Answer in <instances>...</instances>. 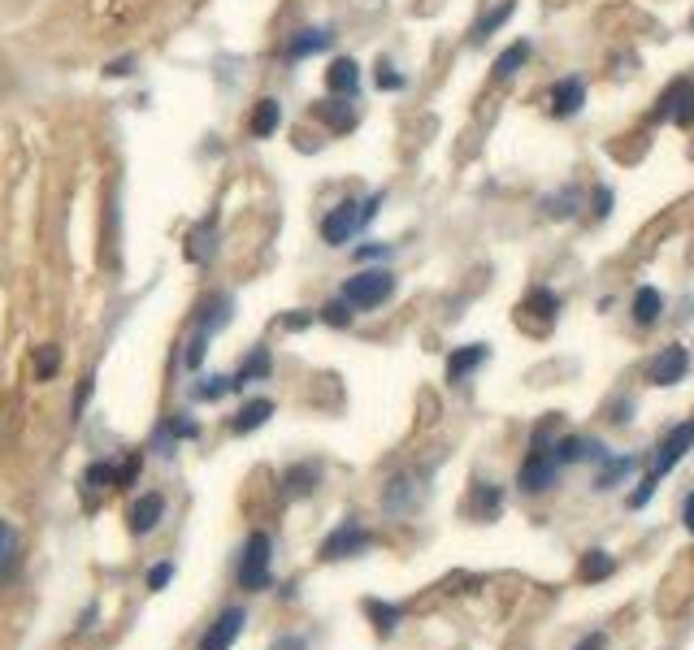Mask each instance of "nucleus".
Segmentation results:
<instances>
[{"instance_id":"obj_1","label":"nucleus","mask_w":694,"mask_h":650,"mask_svg":"<svg viewBox=\"0 0 694 650\" xmlns=\"http://www.w3.org/2000/svg\"><path fill=\"white\" fill-rule=\"evenodd\" d=\"M382 191H374L369 199H343L335 213H326V221H321V238L330 243V247H343V243H352V238L369 226L377 217V209H382Z\"/></svg>"},{"instance_id":"obj_2","label":"nucleus","mask_w":694,"mask_h":650,"mask_svg":"<svg viewBox=\"0 0 694 650\" xmlns=\"http://www.w3.org/2000/svg\"><path fill=\"white\" fill-rule=\"evenodd\" d=\"M235 581H239V590H248V594H260L274 586V538L265 529L248 533L243 559H239V568H235Z\"/></svg>"},{"instance_id":"obj_3","label":"nucleus","mask_w":694,"mask_h":650,"mask_svg":"<svg viewBox=\"0 0 694 650\" xmlns=\"http://www.w3.org/2000/svg\"><path fill=\"white\" fill-rule=\"evenodd\" d=\"M396 296V274L391 269H365V274H352L343 282L338 299L357 313H369V308H382L386 299Z\"/></svg>"},{"instance_id":"obj_4","label":"nucleus","mask_w":694,"mask_h":650,"mask_svg":"<svg viewBox=\"0 0 694 650\" xmlns=\"http://www.w3.org/2000/svg\"><path fill=\"white\" fill-rule=\"evenodd\" d=\"M690 447H694V416L664 433V442H660V447H655V455H651V473L655 477H669L677 464L686 460V451H690Z\"/></svg>"},{"instance_id":"obj_5","label":"nucleus","mask_w":694,"mask_h":650,"mask_svg":"<svg viewBox=\"0 0 694 650\" xmlns=\"http://www.w3.org/2000/svg\"><path fill=\"white\" fill-rule=\"evenodd\" d=\"M651 121H677V126H690V121H694V82L690 79H677L664 96L655 100Z\"/></svg>"},{"instance_id":"obj_6","label":"nucleus","mask_w":694,"mask_h":650,"mask_svg":"<svg viewBox=\"0 0 694 650\" xmlns=\"http://www.w3.org/2000/svg\"><path fill=\"white\" fill-rule=\"evenodd\" d=\"M374 547V533L365 529V525H357V520H343L326 542H321V559H352V555L369 551Z\"/></svg>"},{"instance_id":"obj_7","label":"nucleus","mask_w":694,"mask_h":650,"mask_svg":"<svg viewBox=\"0 0 694 650\" xmlns=\"http://www.w3.org/2000/svg\"><path fill=\"white\" fill-rule=\"evenodd\" d=\"M686 369H690V352H686L681 343H669V347H660V355L647 364V382H651V386H677V382H686Z\"/></svg>"},{"instance_id":"obj_8","label":"nucleus","mask_w":694,"mask_h":650,"mask_svg":"<svg viewBox=\"0 0 694 650\" xmlns=\"http://www.w3.org/2000/svg\"><path fill=\"white\" fill-rule=\"evenodd\" d=\"M555 481H560V464L552 460V451H530L525 455V464H521V473H516V486L525 494H542L552 490Z\"/></svg>"},{"instance_id":"obj_9","label":"nucleus","mask_w":694,"mask_h":650,"mask_svg":"<svg viewBox=\"0 0 694 650\" xmlns=\"http://www.w3.org/2000/svg\"><path fill=\"white\" fill-rule=\"evenodd\" d=\"M243 625H248V611H243V607H226L218 620L204 629L200 650H230L239 637H243Z\"/></svg>"},{"instance_id":"obj_10","label":"nucleus","mask_w":694,"mask_h":650,"mask_svg":"<svg viewBox=\"0 0 694 650\" xmlns=\"http://www.w3.org/2000/svg\"><path fill=\"white\" fill-rule=\"evenodd\" d=\"M582 104H586V82L577 79V74H564V79L552 87V96H547V109H552V118H560V121L577 118Z\"/></svg>"},{"instance_id":"obj_11","label":"nucleus","mask_w":694,"mask_h":650,"mask_svg":"<svg viewBox=\"0 0 694 650\" xmlns=\"http://www.w3.org/2000/svg\"><path fill=\"white\" fill-rule=\"evenodd\" d=\"M161 520H165V499H161L157 490L139 494L135 503H131V533H135V538H148Z\"/></svg>"},{"instance_id":"obj_12","label":"nucleus","mask_w":694,"mask_h":650,"mask_svg":"<svg viewBox=\"0 0 694 650\" xmlns=\"http://www.w3.org/2000/svg\"><path fill=\"white\" fill-rule=\"evenodd\" d=\"M486 355H491V347H486V343H469V347H456V352L447 355V382H452V386H460V382L474 374L477 364H486Z\"/></svg>"},{"instance_id":"obj_13","label":"nucleus","mask_w":694,"mask_h":650,"mask_svg":"<svg viewBox=\"0 0 694 650\" xmlns=\"http://www.w3.org/2000/svg\"><path fill=\"white\" fill-rule=\"evenodd\" d=\"M664 308H669V299L660 296L655 286H638L634 291V325L638 330H651L655 321L664 316Z\"/></svg>"},{"instance_id":"obj_14","label":"nucleus","mask_w":694,"mask_h":650,"mask_svg":"<svg viewBox=\"0 0 694 650\" xmlns=\"http://www.w3.org/2000/svg\"><path fill=\"white\" fill-rule=\"evenodd\" d=\"M218 217H204L196 230H191V238H187V257L196 260V265H209L213 260V252H218Z\"/></svg>"},{"instance_id":"obj_15","label":"nucleus","mask_w":694,"mask_h":650,"mask_svg":"<svg viewBox=\"0 0 694 650\" xmlns=\"http://www.w3.org/2000/svg\"><path fill=\"white\" fill-rule=\"evenodd\" d=\"M18 559H22V538H18V529H14L9 520H0V586H5V581H14V572H18Z\"/></svg>"},{"instance_id":"obj_16","label":"nucleus","mask_w":694,"mask_h":650,"mask_svg":"<svg viewBox=\"0 0 694 650\" xmlns=\"http://www.w3.org/2000/svg\"><path fill=\"white\" fill-rule=\"evenodd\" d=\"M326 87L335 92V96H357L360 87V65L352 57H338L330 70H326Z\"/></svg>"},{"instance_id":"obj_17","label":"nucleus","mask_w":694,"mask_h":650,"mask_svg":"<svg viewBox=\"0 0 694 650\" xmlns=\"http://www.w3.org/2000/svg\"><path fill=\"white\" fill-rule=\"evenodd\" d=\"M269 416H274V403H269V399H252V403H243V408L235 412L230 430H235V433H252V430H260Z\"/></svg>"},{"instance_id":"obj_18","label":"nucleus","mask_w":694,"mask_h":650,"mask_svg":"<svg viewBox=\"0 0 694 650\" xmlns=\"http://www.w3.org/2000/svg\"><path fill=\"white\" fill-rule=\"evenodd\" d=\"M577 209H582V191H577V187H560L555 196L542 199V213L555 217V221H569V217H577Z\"/></svg>"},{"instance_id":"obj_19","label":"nucleus","mask_w":694,"mask_h":650,"mask_svg":"<svg viewBox=\"0 0 694 650\" xmlns=\"http://www.w3.org/2000/svg\"><path fill=\"white\" fill-rule=\"evenodd\" d=\"M365 616L377 625V633H382V637H391V633H396V625L404 620V607H396V603H382V598H365Z\"/></svg>"},{"instance_id":"obj_20","label":"nucleus","mask_w":694,"mask_h":650,"mask_svg":"<svg viewBox=\"0 0 694 650\" xmlns=\"http://www.w3.org/2000/svg\"><path fill=\"white\" fill-rule=\"evenodd\" d=\"M603 473H599V481H595V490H616V481L621 477H630L638 469V460L634 455H608L603 464H599Z\"/></svg>"},{"instance_id":"obj_21","label":"nucleus","mask_w":694,"mask_h":650,"mask_svg":"<svg viewBox=\"0 0 694 650\" xmlns=\"http://www.w3.org/2000/svg\"><path fill=\"white\" fill-rule=\"evenodd\" d=\"M530 53H534V44H530V40H516L513 48H503V53H499V61H495V79H499V82L513 79L516 70L530 61Z\"/></svg>"},{"instance_id":"obj_22","label":"nucleus","mask_w":694,"mask_h":650,"mask_svg":"<svg viewBox=\"0 0 694 650\" xmlns=\"http://www.w3.org/2000/svg\"><path fill=\"white\" fill-rule=\"evenodd\" d=\"M612 572H616V559L608 551H586V559H582L577 577H582V581H608Z\"/></svg>"},{"instance_id":"obj_23","label":"nucleus","mask_w":694,"mask_h":650,"mask_svg":"<svg viewBox=\"0 0 694 650\" xmlns=\"http://www.w3.org/2000/svg\"><path fill=\"white\" fill-rule=\"evenodd\" d=\"M330 44V31H321V26H313V31H299L296 40H291V48H287V57H313V53H321Z\"/></svg>"},{"instance_id":"obj_24","label":"nucleus","mask_w":694,"mask_h":650,"mask_svg":"<svg viewBox=\"0 0 694 650\" xmlns=\"http://www.w3.org/2000/svg\"><path fill=\"white\" fill-rule=\"evenodd\" d=\"M265 374H269V355L252 352L248 360H243V369L230 377V391H243V386H252V382H257V377H265Z\"/></svg>"},{"instance_id":"obj_25","label":"nucleus","mask_w":694,"mask_h":650,"mask_svg":"<svg viewBox=\"0 0 694 650\" xmlns=\"http://www.w3.org/2000/svg\"><path fill=\"white\" fill-rule=\"evenodd\" d=\"M278 121H282V109H278V100H260L257 113H252V135H257V139L274 135Z\"/></svg>"},{"instance_id":"obj_26","label":"nucleus","mask_w":694,"mask_h":650,"mask_svg":"<svg viewBox=\"0 0 694 650\" xmlns=\"http://www.w3.org/2000/svg\"><path fill=\"white\" fill-rule=\"evenodd\" d=\"M513 9H516L513 0H499L495 9H491V14H486V18H482V22H477V26H474V44H482V40H486V35H495L499 26H503V22L513 18Z\"/></svg>"},{"instance_id":"obj_27","label":"nucleus","mask_w":694,"mask_h":650,"mask_svg":"<svg viewBox=\"0 0 694 650\" xmlns=\"http://www.w3.org/2000/svg\"><path fill=\"white\" fill-rule=\"evenodd\" d=\"M226 321H230V299L213 296L209 304H204V316H200V335H213V330L226 325Z\"/></svg>"},{"instance_id":"obj_28","label":"nucleus","mask_w":694,"mask_h":650,"mask_svg":"<svg viewBox=\"0 0 694 650\" xmlns=\"http://www.w3.org/2000/svg\"><path fill=\"white\" fill-rule=\"evenodd\" d=\"M521 313H538L542 321H555V313H560V296L547 291V286H538V291H530V299H525Z\"/></svg>"},{"instance_id":"obj_29","label":"nucleus","mask_w":694,"mask_h":650,"mask_svg":"<svg viewBox=\"0 0 694 650\" xmlns=\"http://www.w3.org/2000/svg\"><path fill=\"white\" fill-rule=\"evenodd\" d=\"M499 503H503L499 486H491V481H477V490H474V512L491 520V516H499Z\"/></svg>"},{"instance_id":"obj_30","label":"nucleus","mask_w":694,"mask_h":650,"mask_svg":"<svg viewBox=\"0 0 694 650\" xmlns=\"http://www.w3.org/2000/svg\"><path fill=\"white\" fill-rule=\"evenodd\" d=\"M83 481L92 486V490H104V486H118V464H109V460H96V464H87V473Z\"/></svg>"},{"instance_id":"obj_31","label":"nucleus","mask_w":694,"mask_h":650,"mask_svg":"<svg viewBox=\"0 0 694 650\" xmlns=\"http://www.w3.org/2000/svg\"><path fill=\"white\" fill-rule=\"evenodd\" d=\"M408 503H413V477H391V486H386V512H399Z\"/></svg>"},{"instance_id":"obj_32","label":"nucleus","mask_w":694,"mask_h":650,"mask_svg":"<svg viewBox=\"0 0 694 650\" xmlns=\"http://www.w3.org/2000/svg\"><path fill=\"white\" fill-rule=\"evenodd\" d=\"M582 455H586V438H560V442L552 447V460L560 464V469H564V464H577Z\"/></svg>"},{"instance_id":"obj_33","label":"nucleus","mask_w":694,"mask_h":650,"mask_svg":"<svg viewBox=\"0 0 694 650\" xmlns=\"http://www.w3.org/2000/svg\"><path fill=\"white\" fill-rule=\"evenodd\" d=\"M313 481H318V464H296L287 473V490L291 494H313Z\"/></svg>"},{"instance_id":"obj_34","label":"nucleus","mask_w":694,"mask_h":650,"mask_svg":"<svg viewBox=\"0 0 694 650\" xmlns=\"http://www.w3.org/2000/svg\"><path fill=\"white\" fill-rule=\"evenodd\" d=\"M321 321H326V325H338V330H343V325H352V308H347L343 299H330V304L321 308Z\"/></svg>"},{"instance_id":"obj_35","label":"nucleus","mask_w":694,"mask_h":650,"mask_svg":"<svg viewBox=\"0 0 694 650\" xmlns=\"http://www.w3.org/2000/svg\"><path fill=\"white\" fill-rule=\"evenodd\" d=\"M61 369V352L57 347H40V355H35V377H53Z\"/></svg>"},{"instance_id":"obj_36","label":"nucleus","mask_w":694,"mask_h":650,"mask_svg":"<svg viewBox=\"0 0 694 650\" xmlns=\"http://www.w3.org/2000/svg\"><path fill=\"white\" fill-rule=\"evenodd\" d=\"M170 581H174V564H170V559H165V564H152V568H148V590H165V586H170Z\"/></svg>"},{"instance_id":"obj_37","label":"nucleus","mask_w":694,"mask_h":650,"mask_svg":"<svg viewBox=\"0 0 694 650\" xmlns=\"http://www.w3.org/2000/svg\"><path fill=\"white\" fill-rule=\"evenodd\" d=\"M655 486H660V477L647 473L642 481H638V490H634V499H630V503H634V508H647V503H651V494H655Z\"/></svg>"},{"instance_id":"obj_38","label":"nucleus","mask_w":694,"mask_h":650,"mask_svg":"<svg viewBox=\"0 0 694 650\" xmlns=\"http://www.w3.org/2000/svg\"><path fill=\"white\" fill-rule=\"evenodd\" d=\"M226 391H230V377H209L204 386H196L200 399H221Z\"/></svg>"},{"instance_id":"obj_39","label":"nucleus","mask_w":694,"mask_h":650,"mask_svg":"<svg viewBox=\"0 0 694 650\" xmlns=\"http://www.w3.org/2000/svg\"><path fill=\"white\" fill-rule=\"evenodd\" d=\"M612 204H616L612 187H599V191H595V217H599V221H603V217L612 213Z\"/></svg>"},{"instance_id":"obj_40","label":"nucleus","mask_w":694,"mask_h":650,"mask_svg":"<svg viewBox=\"0 0 694 650\" xmlns=\"http://www.w3.org/2000/svg\"><path fill=\"white\" fill-rule=\"evenodd\" d=\"M603 646H608V633L595 629V633H586V637H582L573 650H603Z\"/></svg>"},{"instance_id":"obj_41","label":"nucleus","mask_w":694,"mask_h":650,"mask_svg":"<svg viewBox=\"0 0 694 650\" xmlns=\"http://www.w3.org/2000/svg\"><path fill=\"white\" fill-rule=\"evenodd\" d=\"M377 82H382L386 92H399V87H404V79H399V74H391V65H382V70H377Z\"/></svg>"},{"instance_id":"obj_42","label":"nucleus","mask_w":694,"mask_h":650,"mask_svg":"<svg viewBox=\"0 0 694 650\" xmlns=\"http://www.w3.org/2000/svg\"><path fill=\"white\" fill-rule=\"evenodd\" d=\"M681 525H686V529L694 533V490L686 494V499H681Z\"/></svg>"},{"instance_id":"obj_43","label":"nucleus","mask_w":694,"mask_h":650,"mask_svg":"<svg viewBox=\"0 0 694 650\" xmlns=\"http://www.w3.org/2000/svg\"><path fill=\"white\" fill-rule=\"evenodd\" d=\"M96 616H100V611H96V603H92V607L79 616V629H92V625H96Z\"/></svg>"},{"instance_id":"obj_44","label":"nucleus","mask_w":694,"mask_h":650,"mask_svg":"<svg viewBox=\"0 0 694 650\" xmlns=\"http://www.w3.org/2000/svg\"><path fill=\"white\" fill-rule=\"evenodd\" d=\"M690 31H694V18H690Z\"/></svg>"}]
</instances>
